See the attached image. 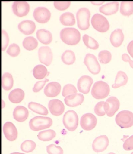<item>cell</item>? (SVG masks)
<instances>
[{
  "label": "cell",
  "mask_w": 133,
  "mask_h": 154,
  "mask_svg": "<svg viewBox=\"0 0 133 154\" xmlns=\"http://www.w3.org/2000/svg\"><path fill=\"white\" fill-rule=\"evenodd\" d=\"M62 40L69 45H75L79 42L81 34L79 31L74 28L68 27L62 29L60 33Z\"/></svg>",
  "instance_id": "obj_1"
},
{
  "label": "cell",
  "mask_w": 133,
  "mask_h": 154,
  "mask_svg": "<svg viewBox=\"0 0 133 154\" xmlns=\"http://www.w3.org/2000/svg\"><path fill=\"white\" fill-rule=\"evenodd\" d=\"M53 121L48 117L37 116L29 121V127L33 131H38L49 128L52 125Z\"/></svg>",
  "instance_id": "obj_2"
},
{
  "label": "cell",
  "mask_w": 133,
  "mask_h": 154,
  "mask_svg": "<svg viewBox=\"0 0 133 154\" xmlns=\"http://www.w3.org/2000/svg\"><path fill=\"white\" fill-rule=\"evenodd\" d=\"M110 88L107 83L103 81H98L94 83L91 90V95L96 99H102L109 94Z\"/></svg>",
  "instance_id": "obj_3"
},
{
  "label": "cell",
  "mask_w": 133,
  "mask_h": 154,
  "mask_svg": "<svg viewBox=\"0 0 133 154\" xmlns=\"http://www.w3.org/2000/svg\"><path fill=\"white\" fill-rule=\"evenodd\" d=\"M115 121L121 128H129L133 126V113L127 110L121 111L116 116Z\"/></svg>",
  "instance_id": "obj_4"
},
{
  "label": "cell",
  "mask_w": 133,
  "mask_h": 154,
  "mask_svg": "<svg viewBox=\"0 0 133 154\" xmlns=\"http://www.w3.org/2000/svg\"><path fill=\"white\" fill-rule=\"evenodd\" d=\"M91 13L87 8H81L78 10L76 18L78 28L81 30H87L90 26V19Z\"/></svg>",
  "instance_id": "obj_5"
},
{
  "label": "cell",
  "mask_w": 133,
  "mask_h": 154,
  "mask_svg": "<svg viewBox=\"0 0 133 154\" xmlns=\"http://www.w3.org/2000/svg\"><path fill=\"white\" fill-rule=\"evenodd\" d=\"M62 122L65 128L68 131L71 132L75 131L78 124V114L73 110L67 111L64 115Z\"/></svg>",
  "instance_id": "obj_6"
},
{
  "label": "cell",
  "mask_w": 133,
  "mask_h": 154,
  "mask_svg": "<svg viewBox=\"0 0 133 154\" xmlns=\"http://www.w3.org/2000/svg\"><path fill=\"white\" fill-rule=\"evenodd\" d=\"M91 23L94 28L100 32H106L109 29V23L107 18L98 13L93 16Z\"/></svg>",
  "instance_id": "obj_7"
},
{
  "label": "cell",
  "mask_w": 133,
  "mask_h": 154,
  "mask_svg": "<svg viewBox=\"0 0 133 154\" xmlns=\"http://www.w3.org/2000/svg\"><path fill=\"white\" fill-rule=\"evenodd\" d=\"M84 63L87 67L88 70L91 73L97 74L99 73L101 70L100 65L98 63L96 57L93 54H86L84 58Z\"/></svg>",
  "instance_id": "obj_8"
},
{
  "label": "cell",
  "mask_w": 133,
  "mask_h": 154,
  "mask_svg": "<svg viewBox=\"0 0 133 154\" xmlns=\"http://www.w3.org/2000/svg\"><path fill=\"white\" fill-rule=\"evenodd\" d=\"M97 123L96 117L93 114L87 113L82 116L80 121L81 127L86 131H90L95 128Z\"/></svg>",
  "instance_id": "obj_9"
},
{
  "label": "cell",
  "mask_w": 133,
  "mask_h": 154,
  "mask_svg": "<svg viewBox=\"0 0 133 154\" xmlns=\"http://www.w3.org/2000/svg\"><path fill=\"white\" fill-rule=\"evenodd\" d=\"M119 107L120 103L119 100L115 97H109L105 102L104 105L105 112L107 116L110 117L115 115L119 110Z\"/></svg>",
  "instance_id": "obj_10"
},
{
  "label": "cell",
  "mask_w": 133,
  "mask_h": 154,
  "mask_svg": "<svg viewBox=\"0 0 133 154\" xmlns=\"http://www.w3.org/2000/svg\"><path fill=\"white\" fill-rule=\"evenodd\" d=\"M33 17L36 22L39 23H45L48 22L50 19L51 13L46 8L39 7L34 10Z\"/></svg>",
  "instance_id": "obj_11"
},
{
  "label": "cell",
  "mask_w": 133,
  "mask_h": 154,
  "mask_svg": "<svg viewBox=\"0 0 133 154\" xmlns=\"http://www.w3.org/2000/svg\"><path fill=\"white\" fill-rule=\"evenodd\" d=\"M38 57L40 62L46 66L51 64L52 60L53 55L50 48L47 46L40 47L38 51Z\"/></svg>",
  "instance_id": "obj_12"
},
{
  "label": "cell",
  "mask_w": 133,
  "mask_h": 154,
  "mask_svg": "<svg viewBox=\"0 0 133 154\" xmlns=\"http://www.w3.org/2000/svg\"><path fill=\"white\" fill-rule=\"evenodd\" d=\"M13 13L18 17L25 16L29 13L30 7L26 1H14L12 6Z\"/></svg>",
  "instance_id": "obj_13"
},
{
  "label": "cell",
  "mask_w": 133,
  "mask_h": 154,
  "mask_svg": "<svg viewBox=\"0 0 133 154\" xmlns=\"http://www.w3.org/2000/svg\"><path fill=\"white\" fill-rule=\"evenodd\" d=\"M109 140L106 135H100L94 139L93 142L92 148L94 152L98 153L106 150L108 146Z\"/></svg>",
  "instance_id": "obj_14"
},
{
  "label": "cell",
  "mask_w": 133,
  "mask_h": 154,
  "mask_svg": "<svg viewBox=\"0 0 133 154\" xmlns=\"http://www.w3.org/2000/svg\"><path fill=\"white\" fill-rule=\"evenodd\" d=\"M93 83V80L91 77L86 75L81 76L78 82V91L83 94H88Z\"/></svg>",
  "instance_id": "obj_15"
},
{
  "label": "cell",
  "mask_w": 133,
  "mask_h": 154,
  "mask_svg": "<svg viewBox=\"0 0 133 154\" xmlns=\"http://www.w3.org/2000/svg\"><path fill=\"white\" fill-rule=\"evenodd\" d=\"M3 131L5 137L9 141H14L17 139L18 131L16 127L11 122H8L5 123Z\"/></svg>",
  "instance_id": "obj_16"
},
{
  "label": "cell",
  "mask_w": 133,
  "mask_h": 154,
  "mask_svg": "<svg viewBox=\"0 0 133 154\" xmlns=\"http://www.w3.org/2000/svg\"><path fill=\"white\" fill-rule=\"evenodd\" d=\"M48 107L50 113L55 116H59L64 112V105L59 99H53L50 100L49 103Z\"/></svg>",
  "instance_id": "obj_17"
},
{
  "label": "cell",
  "mask_w": 133,
  "mask_h": 154,
  "mask_svg": "<svg viewBox=\"0 0 133 154\" xmlns=\"http://www.w3.org/2000/svg\"><path fill=\"white\" fill-rule=\"evenodd\" d=\"M84 97L81 94H75L65 97V104L69 107H75L80 105L84 102Z\"/></svg>",
  "instance_id": "obj_18"
},
{
  "label": "cell",
  "mask_w": 133,
  "mask_h": 154,
  "mask_svg": "<svg viewBox=\"0 0 133 154\" xmlns=\"http://www.w3.org/2000/svg\"><path fill=\"white\" fill-rule=\"evenodd\" d=\"M61 91V86L56 82H51L48 84L44 90L46 96L49 97H54L60 94Z\"/></svg>",
  "instance_id": "obj_19"
},
{
  "label": "cell",
  "mask_w": 133,
  "mask_h": 154,
  "mask_svg": "<svg viewBox=\"0 0 133 154\" xmlns=\"http://www.w3.org/2000/svg\"><path fill=\"white\" fill-rule=\"evenodd\" d=\"M18 27L21 32L26 35H29L34 32L36 26L35 23L33 21L26 20L20 22Z\"/></svg>",
  "instance_id": "obj_20"
},
{
  "label": "cell",
  "mask_w": 133,
  "mask_h": 154,
  "mask_svg": "<svg viewBox=\"0 0 133 154\" xmlns=\"http://www.w3.org/2000/svg\"><path fill=\"white\" fill-rule=\"evenodd\" d=\"M13 118L17 121L22 122L25 121L29 116V111L23 106H18L14 109L13 112Z\"/></svg>",
  "instance_id": "obj_21"
},
{
  "label": "cell",
  "mask_w": 133,
  "mask_h": 154,
  "mask_svg": "<svg viewBox=\"0 0 133 154\" xmlns=\"http://www.w3.org/2000/svg\"><path fill=\"white\" fill-rule=\"evenodd\" d=\"M124 39L123 31L122 29H118L114 30L110 36V42L115 47H118L122 45Z\"/></svg>",
  "instance_id": "obj_22"
},
{
  "label": "cell",
  "mask_w": 133,
  "mask_h": 154,
  "mask_svg": "<svg viewBox=\"0 0 133 154\" xmlns=\"http://www.w3.org/2000/svg\"><path fill=\"white\" fill-rule=\"evenodd\" d=\"M119 6V3L118 2H109L101 6L99 11L106 15H112L118 11Z\"/></svg>",
  "instance_id": "obj_23"
},
{
  "label": "cell",
  "mask_w": 133,
  "mask_h": 154,
  "mask_svg": "<svg viewBox=\"0 0 133 154\" xmlns=\"http://www.w3.org/2000/svg\"><path fill=\"white\" fill-rule=\"evenodd\" d=\"M36 35L38 40L43 44L48 45L52 40V34L51 32L45 29L37 30Z\"/></svg>",
  "instance_id": "obj_24"
},
{
  "label": "cell",
  "mask_w": 133,
  "mask_h": 154,
  "mask_svg": "<svg viewBox=\"0 0 133 154\" xmlns=\"http://www.w3.org/2000/svg\"><path fill=\"white\" fill-rule=\"evenodd\" d=\"M24 97L25 93L23 90L21 89L16 88L11 91L8 98L11 103H18L23 100Z\"/></svg>",
  "instance_id": "obj_25"
},
{
  "label": "cell",
  "mask_w": 133,
  "mask_h": 154,
  "mask_svg": "<svg viewBox=\"0 0 133 154\" xmlns=\"http://www.w3.org/2000/svg\"><path fill=\"white\" fill-rule=\"evenodd\" d=\"M128 81V77L127 74L122 71H118L117 73L115 83L112 85V87L114 89L124 86L127 84Z\"/></svg>",
  "instance_id": "obj_26"
},
{
  "label": "cell",
  "mask_w": 133,
  "mask_h": 154,
  "mask_svg": "<svg viewBox=\"0 0 133 154\" xmlns=\"http://www.w3.org/2000/svg\"><path fill=\"white\" fill-rule=\"evenodd\" d=\"M60 21L62 25L66 26H72L75 25V17L71 13L66 12L60 16Z\"/></svg>",
  "instance_id": "obj_27"
},
{
  "label": "cell",
  "mask_w": 133,
  "mask_h": 154,
  "mask_svg": "<svg viewBox=\"0 0 133 154\" xmlns=\"http://www.w3.org/2000/svg\"><path fill=\"white\" fill-rule=\"evenodd\" d=\"M28 107L33 112L39 115H47L48 114L49 112L47 109L40 103L30 102L29 103Z\"/></svg>",
  "instance_id": "obj_28"
},
{
  "label": "cell",
  "mask_w": 133,
  "mask_h": 154,
  "mask_svg": "<svg viewBox=\"0 0 133 154\" xmlns=\"http://www.w3.org/2000/svg\"><path fill=\"white\" fill-rule=\"evenodd\" d=\"M120 12L124 16H129L133 13V1H122L121 3Z\"/></svg>",
  "instance_id": "obj_29"
},
{
  "label": "cell",
  "mask_w": 133,
  "mask_h": 154,
  "mask_svg": "<svg viewBox=\"0 0 133 154\" xmlns=\"http://www.w3.org/2000/svg\"><path fill=\"white\" fill-rule=\"evenodd\" d=\"M13 79L11 74L9 72L4 73L2 77V87L5 90H9L13 87Z\"/></svg>",
  "instance_id": "obj_30"
},
{
  "label": "cell",
  "mask_w": 133,
  "mask_h": 154,
  "mask_svg": "<svg viewBox=\"0 0 133 154\" xmlns=\"http://www.w3.org/2000/svg\"><path fill=\"white\" fill-rule=\"evenodd\" d=\"M33 75L36 79H42L46 76L47 74V69L43 65H38L33 69Z\"/></svg>",
  "instance_id": "obj_31"
},
{
  "label": "cell",
  "mask_w": 133,
  "mask_h": 154,
  "mask_svg": "<svg viewBox=\"0 0 133 154\" xmlns=\"http://www.w3.org/2000/svg\"><path fill=\"white\" fill-rule=\"evenodd\" d=\"M56 134L54 130L50 129L40 132L38 135V139L43 141H50L55 137Z\"/></svg>",
  "instance_id": "obj_32"
},
{
  "label": "cell",
  "mask_w": 133,
  "mask_h": 154,
  "mask_svg": "<svg viewBox=\"0 0 133 154\" xmlns=\"http://www.w3.org/2000/svg\"><path fill=\"white\" fill-rule=\"evenodd\" d=\"M22 45L26 50L30 51L34 50L37 47L38 42L34 37L29 36L24 39Z\"/></svg>",
  "instance_id": "obj_33"
},
{
  "label": "cell",
  "mask_w": 133,
  "mask_h": 154,
  "mask_svg": "<svg viewBox=\"0 0 133 154\" xmlns=\"http://www.w3.org/2000/svg\"><path fill=\"white\" fill-rule=\"evenodd\" d=\"M62 60L65 64H72L75 61V54L71 50H66L62 54Z\"/></svg>",
  "instance_id": "obj_34"
},
{
  "label": "cell",
  "mask_w": 133,
  "mask_h": 154,
  "mask_svg": "<svg viewBox=\"0 0 133 154\" xmlns=\"http://www.w3.org/2000/svg\"><path fill=\"white\" fill-rule=\"evenodd\" d=\"M82 39L85 45L89 48L92 50H97L99 48V44L98 42L87 34H85L83 35Z\"/></svg>",
  "instance_id": "obj_35"
},
{
  "label": "cell",
  "mask_w": 133,
  "mask_h": 154,
  "mask_svg": "<svg viewBox=\"0 0 133 154\" xmlns=\"http://www.w3.org/2000/svg\"><path fill=\"white\" fill-rule=\"evenodd\" d=\"M36 147V144L35 142L29 140H25L22 143L21 146L22 151L26 153L32 152L35 149Z\"/></svg>",
  "instance_id": "obj_36"
},
{
  "label": "cell",
  "mask_w": 133,
  "mask_h": 154,
  "mask_svg": "<svg viewBox=\"0 0 133 154\" xmlns=\"http://www.w3.org/2000/svg\"><path fill=\"white\" fill-rule=\"evenodd\" d=\"M98 57L101 63L106 64L111 61L112 55L110 52L107 50H102L99 53Z\"/></svg>",
  "instance_id": "obj_37"
},
{
  "label": "cell",
  "mask_w": 133,
  "mask_h": 154,
  "mask_svg": "<svg viewBox=\"0 0 133 154\" xmlns=\"http://www.w3.org/2000/svg\"><path fill=\"white\" fill-rule=\"evenodd\" d=\"M78 92L76 87L71 84H68L64 87L62 95L64 97L77 94Z\"/></svg>",
  "instance_id": "obj_38"
},
{
  "label": "cell",
  "mask_w": 133,
  "mask_h": 154,
  "mask_svg": "<svg viewBox=\"0 0 133 154\" xmlns=\"http://www.w3.org/2000/svg\"><path fill=\"white\" fill-rule=\"evenodd\" d=\"M128 136L124 135L123 139L122 140L124 142L123 145V148L125 150L129 151L133 150V135H131L129 138H128Z\"/></svg>",
  "instance_id": "obj_39"
},
{
  "label": "cell",
  "mask_w": 133,
  "mask_h": 154,
  "mask_svg": "<svg viewBox=\"0 0 133 154\" xmlns=\"http://www.w3.org/2000/svg\"><path fill=\"white\" fill-rule=\"evenodd\" d=\"M20 52L19 46L15 43L10 45L8 48L6 53L11 56L15 57L19 55Z\"/></svg>",
  "instance_id": "obj_40"
},
{
  "label": "cell",
  "mask_w": 133,
  "mask_h": 154,
  "mask_svg": "<svg viewBox=\"0 0 133 154\" xmlns=\"http://www.w3.org/2000/svg\"><path fill=\"white\" fill-rule=\"evenodd\" d=\"M46 151L49 154H63L62 149L60 146H58L54 144L47 146Z\"/></svg>",
  "instance_id": "obj_41"
},
{
  "label": "cell",
  "mask_w": 133,
  "mask_h": 154,
  "mask_svg": "<svg viewBox=\"0 0 133 154\" xmlns=\"http://www.w3.org/2000/svg\"><path fill=\"white\" fill-rule=\"evenodd\" d=\"M105 103L104 101L98 102L94 107V112L98 116H103L106 115V112L104 108Z\"/></svg>",
  "instance_id": "obj_42"
},
{
  "label": "cell",
  "mask_w": 133,
  "mask_h": 154,
  "mask_svg": "<svg viewBox=\"0 0 133 154\" xmlns=\"http://www.w3.org/2000/svg\"><path fill=\"white\" fill-rule=\"evenodd\" d=\"M70 1H54V6L56 9L60 11L66 10L70 6Z\"/></svg>",
  "instance_id": "obj_43"
},
{
  "label": "cell",
  "mask_w": 133,
  "mask_h": 154,
  "mask_svg": "<svg viewBox=\"0 0 133 154\" xmlns=\"http://www.w3.org/2000/svg\"><path fill=\"white\" fill-rule=\"evenodd\" d=\"M2 43H1V50L3 51L6 50L9 43L8 35L5 30H2Z\"/></svg>",
  "instance_id": "obj_44"
},
{
  "label": "cell",
  "mask_w": 133,
  "mask_h": 154,
  "mask_svg": "<svg viewBox=\"0 0 133 154\" xmlns=\"http://www.w3.org/2000/svg\"><path fill=\"white\" fill-rule=\"evenodd\" d=\"M48 79H46L44 81H38L34 85L33 88V91L34 92L37 93L39 92L43 88L44 86L46 84V82H49Z\"/></svg>",
  "instance_id": "obj_45"
},
{
  "label": "cell",
  "mask_w": 133,
  "mask_h": 154,
  "mask_svg": "<svg viewBox=\"0 0 133 154\" xmlns=\"http://www.w3.org/2000/svg\"><path fill=\"white\" fill-rule=\"evenodd\" d=\"M122 60L125 62H128L130 63V67L133 69V61L131 59L128 55L126 54H123L122 56Z\"/></svg>",
  "instance_id": "obj_46"
},
{
  "label": "cell",
  "mask_w": 133,
  "mask_h": 154,
  "mask_svg": "<svg viewBox=\"0 0 133 154\" xmlns=\"http://www.w3.org/2000/svg\"><path fill=\"white\" fill-rule=\"evenodd\" d=\"M127 50L130 56L133 58V40L128 45Z\"/></svg>",
  "instance_id": "obj_47"
},
{
  "label": "cell",
  "mask_w": 133,
  "mask_h": 154,
  "mask_svg": "<svg viewBox=\"0 0 133 154\" xmlns=\"http://www.w3.org/2000/svg\"><path fill=\"white\" fill-rule=\"evenodd\" d=\"M91 2L93 5L99 6L104 3V1H91Z\"/></svg>",
  "instance_id": "obj_48"
},
{
  "label": "cell",
  "mask_w": 133,
  "mask_h": 154,
  "mask_svg": "<svg viewBox=\"0 0 133 154\" xmlns=\"http://www.w3.org/2000/svg\"><path fill=\"white\" fill-rule=\"evenodd\" d=\"M10 154H26L23 153H21V152H13V153H11Z\"/></svg>",
  "instance_id": "obj_49"
},
{
  "label": "cell",
  "mask_w": 133,
  "mask_h": 154,
  "mask_svg": "<svg viewBox=\"0 0 133 154\" xmlns=\"http://www.w3.org/2000/svg\"><path fill=\"white\" fill-rule=\"evenodd\" d=\"M108 154H116L113 153V152H110V153Z\"/></svg>",
  "instance_id": "obj_50"
},
{
  "label": "cell",
  "mask_w": 133,
  "mask_h": 154,
  "mask_svg": "<svg viewBox=\"0 0 133 154\" xmlns=\"http://www.w3.org/2000/svg\"><path fill=\"white\" fill-rule=\"evenodd\" d=\"M131 154H133V152H131Z\"/></svg>",
  "instance_id": "obj_51"
}]
</instances>
